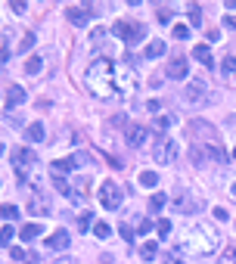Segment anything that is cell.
<instances>
[{"instance_id": "cell-9", "label": "cell", "mask_w": 236, "mask_h": 264, "mask_svg": "<svg viewBox=\"0 0 236 264\" xmlns=\"http://www.w3.org/2000/svg\"><path fill=\"white\" fill-rule=\"evenodd\" d=\"M35 165V152H31L28 146H19L13 152V168H16V174H19V181H25V171Z\"/></svg>"}, {"instance_id": "cell-33", "label": "cell", "mask_w": 236, "mask_h": 264, "mask_svg": "<svg viewBox=\"0 0 236 264\" xmlns=\"http://www.w3.org/2000/svg\"><path fill=\"white\" fill-rule=\"evenodd\" d=\"M156 230H158V236H168V233H171V221H158V224H156Z\"/></svg>"}, {"instance_id": "cell-23", "label": "cell", "mask_w": 236, "mask_h": 264, "mask_svg": "<svg viewBox=\"0 0 236 264\" xmlns=\"http://www.w3.org/2000/svg\"><path fill=\"white\" fill-rule=\"evenodd\" d=\"M140 255H143L146 261H153L156 255H158V243H153V240H149V243H143V245H140Z\"/></svg>"}, {"instance_id": "cell-34", "label": "cell", "mask_w": 236, "mask_h": 264, "mask_svg": "<svg viewBox=\"0 0 236 264\" xmlns=\"http://www.w3.org/2000/svg\"><path fill=\"white\" fill-rule=\"evenodd\" d=\"M10 255H13L16 261H25V258H28V252H25V249H19V245H13V249H10Z\"/></svg>"}, {"instance_id": "cell-21", "label": "cell", "mask_w": 236, "mask_h": 264, "mask_svg": "<svg viewBox=\"0 0 236 264\" xmlns=\"http://www.w3.org/2000/svg\"><path fill=\"white\" fill-rule=\"evenodd\" d=\"M44 137H47V134H44V124H40V122H31V124H28V140H31V143H40Z\"/></svg>"}, {"instance_id": "cell-22", "label": "cell", "mask_w": 236, "mask_h": 264, "mask_svg": "<svg viewBox=\"0 0 236 264\" xmlns=\"http://www.w3.org/2000/svg\"><path fill=\"white\" fill-rule=\"evenodd\" d=\"M165 53V41H149L146 44V59H156Z\"/></svg>"}, {"instance_id": "cell-24", "label": "cell", "mask_w": 236, "mask_h": 264, "mask_svg": "<svg viewBox=\"0 0 236 264\" xmlns=\"http://www.w3.org/2000/svg\"><path fill=\"white\" fill-rule=\"evenodd\" d=\"M162 205H165V193H153V199H149V211H162Z\"/></svg>"}, {"instance_id": "cell-11", "label": "cell", "mask_w": 236, "mask_h": 264, "mask_svg": "<svg viewBox=\"0 0 236 264\" xmlns=\"http://www.w3.org/2000/svg\"><path fill=\"white\" fill-rule=\"evenodd\" d=\"M174 199H177V208H180V211H183V215H190V211H196V208H202V199H196V196H190L187 190H180V193H177V196H174Z\"/></svg>"}, {"instance_id": "cell-12", "label": "cell", "mask_w": 236, "mask_h": 264, "mask_svg": "<svg viewBox=\"0 0 236 264\" xmlns=\"http://www.w3.org/2000/svg\"><path fill=\"white\" fill-rule=\"evenodd\" d=\"M168 78H177V81H180V78H187V72H190V62H187V59H183V56H174L171 59V62H168Z\"/></svg>"}, {"instance_id": "cell-46", "label": "cell", "mask_w": 236, "mask_h": 264, "mask_svg": "<svg viewBox=\"0 0 236 264\" xmlns=\"http://www.w3.org/2000/svg\"><path fill=\"white\" fill-rule=\"evenodd\" d=\"M233 196H236V183H233Z\"/></svg>"}, {"instance_id": "cell-4", "label": "cell", "mask_w": 236, "mask_h": 264, "mask_svg": "<svg viewBox=\"0 0 236 264\" xmlns=\"http://www.w3.org/2000/svg\"><path fill=\"white\" fill-rule=\"evenodd\" d=\"M153 159L158 162V165H171V162L177 159V140L168 137V134H158V137L153 140Z\"/></svg>"}, {"instance_id": "cell-39", "label": "cell", "mask_w": 236, "mask_h": 264, "mask_svg": "<svg viewBox=\"0 0 236 264\" xmlns=\"http://www.w3.org/2000/svg\"><path fill=\"white\" fill-rule=\"evenodd\" d=\"M87 227H90V215L84 211V215H81V221H78V230H87Z\"/></svg>"}, {"instance_id": "cell-32", "label": "cell", "mask_w": 236, "mask_h": 264, "mask_svg": "<svg viewBox=\"0 0 236 264\" xmlns=\"http://www.w3.org/2000/svg\"><path fill=\"white\" fill-rule=\"evenodd\" d=\"M190 22H193V25H202V10H199L196 3L190 6Z\"/></svg>"}, {"instance_id": "cell-35", "label": "cell", "mask_w": 236, "mask_h": 264, "mask_svg": "<svg viewBox=\"0 0 236 264\" xmlns=\"http://www.w3.org/2000/svg\"><path fill=\"white\" fill-rule=\"evenodd\" d=\"M121 240H124V243H134V230H131L128 224H121Z\"/></svg>"}, {"instance_id": "cell-5", "label": "cell", "mask_w": 236, "mask_h": 264, "mask_svg": "<svg viewBox=\"0 0 236 264\" xmlns=\"http://www.w3.org/2000/svg\"><path fill=\"white\" fill-rule=\"evenodd\" d=\"M187 131L193 134V140H202V146H205V149H212V146H221V143H217V131H215V127L212 124H208V122H199V118H193V122L187 124Z\"/></svg>"}, {"instance_id": "cell-41", "label": "cell", "mask_w": 236, "mask_h": 264, "mask_svg": "<svg viewBox=\"0 0 236 264\" xmlns=\"http://www.w3.org/2000/svg\"><path fill=\"white\" fill-rule=\"evenodd\" d=\"M149 227H153V221L143 218V221H140V233H149Z\"/></svg>"}, {"instance_id": "cell-25", "label": "cell", "mask_w": 236, "mask_h": 264, "mask_svg": "<svg viewBox=\"0 0 236 264\" xmlns=\"http://www.w3.org/2000/svg\"><path fill=\"white\" fill-rule=\"evenodd\" d=\"M140 183H143V186H146V190H153V186L158 183V177H156L153 171H140Z\"/></svg>"}, {"instance_id": "cell-1", "label": "cell", "mask_w": 236, "mask_h": 264, "mask_svg": "<svg viewBox=\"0 0 236 264\" xmlns=\"http://www.w3.org/2000/svg\"><path fill=\"white\" fill-rule=\"evenodd\" d=\"M84 84H87V90L94 93V97H99V100L118 97V90H115V62L112 59H97V62H90L87 75H84Z\"/></svg>"}, {"instance_id": "cell-7", "label": "cell", "mask_w": 236, "mask_h": 264, "mask_svg": "<svg viewBox=\"0 0 236 264\" xmlns=\"http://www.w3.org/2000/svg\"><path fill=\"white\" fill-rule=\"evenodd\" d=\"M112 31H115L121 41H128V44H137V41L143 38V25H140V22H128V19H118Z\"/></svg>"}, {"instance_id": "cell-42", "label": "cell", "mask_w": 236, "mask_h": 264, "mask_svg": "<svg viewBox=\"0 0 236 264\" xmlns=\"http://www.w3.org/2000/svg\"><path fill=\"white\" fill-rule=\"evenodd\" d=\"M224 25L227 28H236V16H224Z\"/></svg>"}, {"instance_id": "cell-44", "label": "cell", "mask_w": 236, "mask_h": 264, "mask_svg": "<svg viewBox=\"0 0 236 264\" xmlns=\"http://www.w3.org/2000/svg\"><path fill=\"white\" fill-rule=\"evenodd\" d=\"M165 264H180V258H177V255L174 258H165Z\"/></svg>"}, {"instance_id": "cell-3", "label": "cell", "mask_w": 236, "mask_h": 264, "mask_svg": "<svg viewBox=\"0 0 236 264\" xmlns=\"http://www.w3.org/2000/svg\"><path fill=\"white\" fill-rule=\"evenodd\" d=\"M115 90L118 97H134L137 93V72L128 62H115Z\"/></svg>"}, {"instance_id": "cell-13", "label": "cell", "mask_w": 236, "mask_h": 264, "mask_svg": "<svg viewBox=\"0 0 236 264\" xmlns=\"http://www.w3.org/2000/svg\"><path fill=\"white\" fill-rule=\"evenodd\" d=\"M84 162V156H65V159H56L53 162V174H62V171H75Z\"/></svg>"}, {"instance_id": "cell-10", "label": "cell", "mask_w": 236, "mask_h": 264, "mask_svg": "<svg viewBox=\"0 0 236 264\" xmlns=\"http://www.w3.org/2000/svg\"><path fill=\"white\" fill-rule=\"evenodd\" d=\"M47 249H53V252H62V249H69L72 245V233H65V230H56L53 236H47L44 240Z\"/></svg>"}, {"instance_id": "cell-30", "label": "cell", "mask_w": 236, "mask_h": 264, "mask_svg": "<svg viewBox=\"0 0 236 264\" xmlns=\"http://www.w3.org/2000/svg\"><path fill=\"white\" fill-rule=\"evenodd\" d=\"M171 35H174L177 41H183V38H190V28H187V25H183V22H177V25H174V31H171Z\"/></svg>"}, {"instance_id": "cell-27", "label": "cell", "mask_w": 236, "mask_h": 264, "mask_svg": "<svg viewBox=\"0 0 236 264\" xmlns=\"http://www.w3.org/2000/svg\"><path fill=\"white\" fill-rule=\"evenodd\" d=\"M40 65H44V62H40V56H31L28 62H25V72H28V75H38Z\"/></svg>"}, {"instance_id": "cell-2", "label": "cell", "mask_w": 236, "mask_h": 264, "mask_svg": "<svg viewBox=\"0 0 236 264\" xmlns=\"http://www.w3.org/2000/svg\"><path fill=\"white\" fill-rule=\"evenodd\" d=\"M217 243H221V236H217V230L212 224H193L183 233L180 249L190 252V255H212L217 249Z\"/></svg>"}, {"instance_id": "cell-29", "label": "cell", "mask_w": 236, "mask_h": 264, "mask_svg": "<svg viewBox=\"0 0 236 264\" xmlns=\"http://www.w3.org/2000/svg\"><path fill=\"white\" fill-rule=\"evenodd\" d=\"M109 233H112V230H109V224H103V221H97V224H94V236H99V240H106Z\"/></svg>"}, {"instance_id": "cell-6", "label": "cell", "mask_w": 236, "mask_h": 264, "mask_svg": "<svg viewBox=\"0 0 236 264\" xmlns=\"http://www.w3.org/2000/svg\"><path fill=\"white\" fill-rule=\"evenodd\" d=\"M121 186H118L115 181H103L99 183V190H97V199H99V205L109 208V211H118V205H121Z\"/></svg>"}, {"instance_id": "cell-18", "label": "cell", "mask_w": 236, "mask_h": 264, "mask_svg": "<svg viewBox=\"0 0 236 264\" xmlns=\"http://www.w3.org/2000/svg\"><path fill=\"white\" fill-rule=\"evenodd\" d=\"M28 211H31V215H47L50 205H47V199L40 193H35V196H31V202H28Z\"/></svg>"}, {"instance_id": "cell-15", "label": "cell", "mask_w": 236, "mask_h": 264, "mask_svg": "<svg viewBox=\"0 0 236 264\" xmlns=\"http://www.w3.org/2000/svg\"><path fill=\"white\" fill-rule=\"evenodd\" d=\"M128 146H143V143H146V127H140V124H131L128 127Z\"/></svg>"}, {"instance_id": "cell-14", "label": "cell", "mask_w": 236, "mask_h": 264, "mask_svg": "<svg viewBox=\"0 0 236 264\" xmlns=\"http://www.w3.org/2000/svg\"><path fill=\"white\" fill-rule=\"evenodd\" d=\"M221 78L230 84V87H236V59H233V56H224V62H221Z\"/></svg>"}, {"instance_id": "cell-45", "label": "cell", "mask_w": 236, "mask_h": 264, "mask_svg": "<svg viewBox=\"0 0 236 264\" xmlns=\"http://www.w3.org/2000/svg\"><path fill=\"white\" fill-rule=\"evenodd\" d=\"M0 156H3V143H0Z\"/></svg>"}, {"instance_id": "cell-26", "label": "cell", "mask_w": 236, "mask_h": 264, "mask_svg": "<svg viewBox=\"0 0 236 264\" xmlns=\"http://www.w3.org/2000/svg\"><path fill=\"white\" fill-rule=\"evenodd\" d=\"M13 233H16V230H13L10 224L0 227V245H10V243H13Z\"/></svg>"}, {"instance_id": "cell-8", "label": "cell", "mask_w": 236, "mask_h": 264, "mask_svg": "<svg viewBox=\"0 0 236 264\" xmlns=\"http://www.w3.org/2000/svg\"><path fill=\"white\" fill-rule=\"evenodd\" d=\"M208 97H212V93H208V81H202V78L190 81L187 87H183V100H187V103H205Z\"/></svg>"}, {"instance_id": "cell-40", "label": "cell", "mask_w": 236, "mask_h": 264, "mask_svg": "<svg viewBox=\"0 0 236 264\" xmlns=\"http://www.w3.org/2000/svg\"><path fill=\"white\" fill-rule=\"evenodd\" d=\"M158 19H162V22H171V10H168V6H162V10H158Z\"/></svg>"}, {"instance_id": "cell-43", "label": "cell", "mask_w": 236, "mask_h": 264, "mask_svg": "<svg viewBox=\"0 0 236 264\" xmlns=\"http://www.w3.org/2000/svg\"><path fill=\"white\" fill-rule=\"evenodd\" d=\"M215 218L217 221H227V208H215Z\"/></svg>"}, {"instance_id": "cell-19", "label": "cell", "mask_w": 236, "mask_h": 264, "mask_svg": "<svg viewBox=\"0 0 236 264\" xmlns=\"http://www.w3.org/2000/svg\"><path fill=\"white\" fill-rule=\"evenodd\" d=\"M19 103H25V90L19 87V84H13V87H10V93H6V106H10V109H16Z\"/></svg>"}, {"instance_id": "cell-38", "label": "cell", "mask_w": 236, "mask_h": 264, "mask_svg": "<svg viewBox=\"0 0 236 264\" xmlns=\"http://www.w3.org/2000/svg\"><path fill=\"white\" fill-rule=\"evenodd\" d=\"M156 124H158V127H162V131H165V127L171 124V115H158V118H156Z\"/></svg>"}, {"instance_id": "cell-16", "label": "cell", "mask_w": 236, "mask_h": 264, "mask_svg": "<svg viewBox=\"0 0 236 264\" xmlns=\"http://www.w3.org/2000/svg\"><path fill=\"white\" fill-rule=\"evenodd\" d=\"M193 59H199L205 69H212L215 65V59H212V50H208V44H196L193 47Z\"/></svg>"}, {"instance_id": "cell-31", "label": "cell", "mask_w": 236, "mask_h": 264, "mask_svg": "<svg viewBox=\"0 0 236 264\" xmlns=\"http://www.w3.org/2000/svg\"><path fill=\"white\" fill-rule=\"evenodd\" d=\"M221 264H236V245H227V252H224Z\"/></svg>"}, {"instance_id": "cell-37", "label": "cell", "mask_w": 236, "mask_h": 264, "mask_svg": "<svg viewBox=\"0 0 236 264\" xmlns=\"http://www.w3.org/2000/svg\"><path fill=\"white\" fill-rule=\"evenodd\" d=\"M35 35H25V41H22V50H31V47H35Z\"/></svg>"}, {"instance_id": "cell-28", "label": "cell", "mask_w": 236, "mask_h": 264, "mask_svg": "<svg viewBox=\"0 0 236 264\" xmlns=\"http://www.w3.org/2000/svg\"><path fill=\"white\" fill-rule=\"evenodd\" d=\"M0 218L16 221V218H19V208H16V205H0Z\"/></svg>"}, {"instance_id": "cell-36", "label": "cell", "mask_w": 236, "mask_h": 264, "mask_svg": "<svg viewBox=\"0 0 236 264\" xmlns=\"http://www.w3.org/2000/svg\"><path fill=\"white\" fill-rule=\"evenodd\" d=\"M10 10H13V13H25V10H28V6H25L22 0H13V3H10Z\"/></svg>"}, {"instance_id": "cell-20", "label": "cell", "mask_w": 236, "mask_h": 264, "mask_svg": "<svg viewBox=\"0 0 236 264\" xmlns=\"http://www.w3.org/2000/svg\"><path fill=\"white\" fill-rule=\"evenodd\" d=\"M40 233H44V230H40V224H25L19 236H22V240H25V243H31V240H38V236H40Z\"/></svg>"}, {"instance_id": "cell-17", "label": "cell", "mask_w": 236, "mask_h": 264, "mask_svg": "<svg viewBox=\"0 0 236 264\" xmlns=\"http://www.w3.org/2000/svg\"><path fill=\"white\" fill-rule=\"evenodd\" d=\"M65 16H69L72 25H84V22L90 19V10H84V6H69V10H65Z\"/></svg>"}]
</instances>
